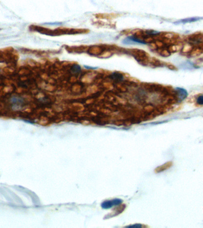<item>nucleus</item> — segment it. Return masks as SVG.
I'll list each match as a JSON object with an SVG mask.
<instances>
[{
	"label": "nucleus",
	"mask_w": 203,
	"mask_h": 228,
	"mask_svg": "<svg viewBox=\"0 0 203 228\" xmlns=\"http://www.w3.org/2000/svg\"><path fill=\"white\" fill-rule=\"evenodd\" d=\"M176 96L178 98V100L179 101H182L185 99H186L188 96L187 91L183 88H180V87H177L176 88Z\"/></svg>",
	"instance_id": "f257e3e1"
},
{
	"label": "nucleus",
	"mask_w": 203,
	"mask_h": 228,
	"mask_svg": "<svg viewBox=\"0 0 203 228\" xmlns=\"http://www.w3.org/2000/svg\"><path fill=\"white\" fill-rule=\"evenodd\" d=\"M121 203V201L120 200L115 199V200H112V201H107L104 202L102 204V206L104 208H107L112 207L114 205L119 204Z\"/></svg>",
	"instance_id": "f03ea898"
},
{
	"label": "nucleus",
	"mask_w": 203,
	"mask_h": 228,
	"mask_svg": "<svg viewBox=\"0 0 203 228\" xmlns=\"http://www.w3.org/2000/svg\"><path fill=\"white\" fill-rule=\"evenodd\" d=\"M110 78L113 81H121L124 80V76L118 72L112 73L111 75H110Z\"/></svg>",
	"instance_id": "7ed1b4c3"
},
{
	"label": "nucleus",
	"mask_w": 203,
	"mask_h": 228,
	"mask_svg": "<svg viewBox=\"0 0 203 228\" xmlns=\"http://www.w3.org/2000/svg\"><path fill=\"white\" fill-rule=\"evenodd\" d=\"M70 71L74 76H78L81 72V68L79 65H74L71 67Z\"/></svg>",
	"instance_id": "20e7f679"
},
{
	"label": "nucleus",
	"mask_w": 203,
	"mask_h": 228,
	"mask_svg": "<svg viewBox=\"0 0 203 228\" xmlns=\"http://www.w3.org/2000/svg\"><path fill=\"white\" fill-rule=\"evenodd\" d=\"M197 104L203 105V95H200L197 99Z\"/></svg>",
	"instance_id": "39448f33"
},
{
	"label": "nucleus",
	"mask_w": 203,
	"mask_h": 228,
	"mask_svg": "<svg viewBox=\"0 0 203 228\" xmlns=\"http://www.w3.org/2000/svg\"><path fill=\"white\" fill-rule=\"evenodd\" d=\"M198 19H197L196 18H192V19H185V20H182L181 21V22L182 23H188V22H195L196 20H197Z\"/></svg>",
	"instance_id": "423d86ee"
}]
</instances>
